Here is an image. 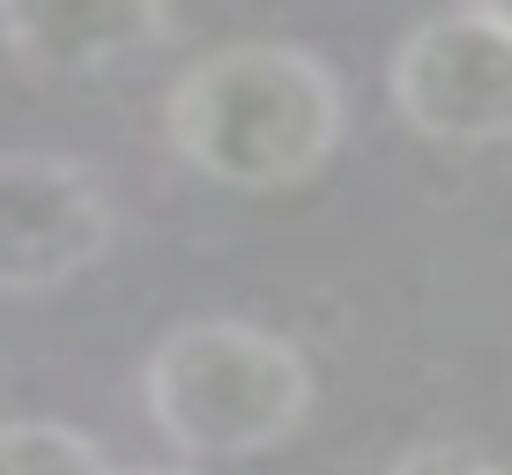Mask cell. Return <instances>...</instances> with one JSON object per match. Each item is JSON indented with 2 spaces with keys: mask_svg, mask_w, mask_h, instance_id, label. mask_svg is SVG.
<instances>
[{
  "mask_svg": "<svg viewBox=\"0 0 512 475\" xmlns=\"http://www.w3.org/2000/svg\"><path fill=\"white\" fill-rule=\"evenodd\" d=\"M104 475H186V468H104Z\"/></svg>",
  "mask_w": 512,
  "mask_h": 475,
  "instance_id": "cell-9",
  "label": "cell"
},
{
  "mask_svg": "<svg viewBox=\"0 0 512 475\" xmlns=\"http://www.w3.org/2000/svg\"><path fill=\"white\" fill-rule=\"evenodd\" d=\"M104 446L75 424H0V475H104Z\"/></svg>",
  "mask_w": 512,
  "mask_h": 475,
  "instance_id": "cell-6",
  "label": "cell"
},
{
  "mask_svg": "<svg viewBox=\"0 0 512 475\" xmlns=\"http://www.w3.org/2000/svg\"><path fill=\"white\" fill-rule=\"evenodd\" d=\"M164 30L171 0H0V45L30 75H112Z\"/></svg>",
  "mask_w": 512,
  "mask_h": 475,
  "instance_id": "cell-5",
  "label": "cell"
},
{
  "mask_svg": "<svg viewBox=\"0 0 512 475\" xmlns=\"http://www.w3.org/2000/svg\"><path fill=\"white\" fill-rule=\"evenodd\" d=\"M119 238V208L90 164L0 156V297H52L90 275Z\"/></svg>",
  "mask_w": 512,
  "mask_h": 475,
  "instance_id": "cell-3",
  "label": "cell"
},
{
  "mask_svg": "<svg viewBox=\"0 0 512 475\" xmlns=\"http://www.w3.org/2000/svg\"><path fill=\"white\" fill-rule=\"evenodd\" d=\"M379 475H505V468L483 461V453H468V446H416V453H401V461L379 468Z\"/></svg>",
  "mask_w": 512,
  "mask_h": 475,
  "instance_id": "cell-7",
  "label": "cell"
},
{
  "mask_svg": "<svg viewBox=\"0 0 512 475\" xmlns=\"http://www.w3.org/2000/svg\"><path fill=\"white\" fill-rule=\"evenodd\" d=\"M149 424L186 461H253L305 431L312 364L290 334L253 320H186L149 349Z\"/></svg>",
  "mask_w": 512,
  "mask_h": 475,
  "instance_id": "cell-2",
  "label": "cell"
},
{
  "mask_svg": "<svg viewBox=\"0 0 512 475\" xmlns=\"http://www.w3.org/2000/svg\"><path fill=\"white\" fill-rule=\"evenodd\" d=\"M386 97L423 142L498 149L512 142V38L475 8L438 15L394 45Z\"/></svg>",
  "mask_w": 512,
  "mask_h": 475,
  "instance_id": "cell-4",
  "label": "cell"
},
{
  "mask_svg": "<svg viewBox=\"0 0 512 475\" xmlns=\"http://www.w3.org/2000/svg\"><path fill=\"white\" fill-rule=\"evenodd\" d=\"M164 142L231 193H290L342 149V82L305 45H216L164 90Z\"/></svg>",
  "mask_w": 512,
  "mask_h": 475,
  "instance_id": "cell-1",
  "label": "cell"
},
{
  "mask_svg": "<svg viewBox=\"0 0 512 475\" xmlns=\"http://www.w3.org/2000/svg\"><path fill=\"white\" fill-rule=\"evenodd\" d=\"M468 8H475V15H483V23H498V30H505V38H512V0H468Z\"/></svg>",
  "mask_w": 512,
  "mask_h": 475,
  "instance_id": "cell-8",
  "label": "cell"
}]
</instances>
